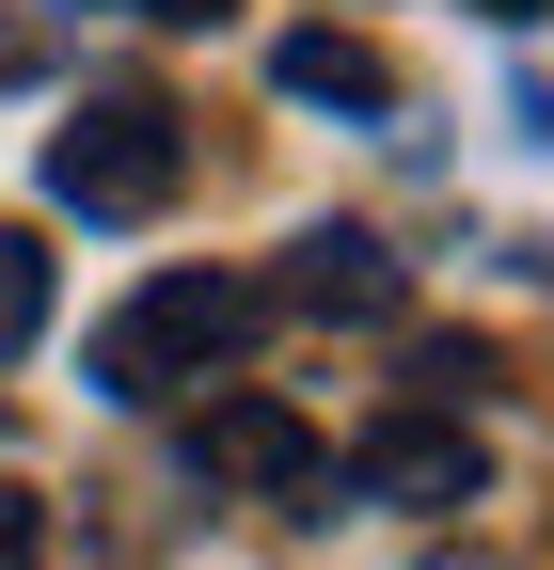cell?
Masks as SVG:
<instances>
[{
    "mask_svg": "<svg viewBox=\"0 0 554 570\" xmlns=\"http://www.w3.org/2000/svg\"><path fill=\"white\" fill-rule=\"evenodd\" d=\"M175 175H190V142H175L159 96H96L80 127L48 142V190L80 206V223H144V206H175Z\"/></svg>",
    "mask_w": 554,
    "mask_h": 570,
    "instance_id": "cell-2",
    "label": "cell"
},
{
    "mask_svg": "<svg viewBox=\"0 0 554 570\" xmlns=\"http://www.w3.org/2000/svg\"><path fill=\"white\" fill-rule=\"evenodd\" d=\"M190 460H206V475H238V491H317V475H333V460H317V428H301L286 396H222V412L190 428Z\"/></svg>",
    "mask_w": 554,
    "mask_h": 570,
    "instance_id": "cell-4",
    "label": "cell"
},
{
    "mask_svg": "<svg viewBox=\"0 0 554 570\" xmlns=\"http://www.w3.org/2000/svg\"><path fill=\"white\" fill-rule=\"evenodd\" d=\"M48 554V491H17V475H0V570H32Z\"/></svg>",
    "mask_w": 554,
    "mask_h": 570,
    "instance_id": "cell-8",
    "label": "cell"
},
{
    "mask_svg": "<svg viewBox=\"0 0 554 570\" xmlns=\"http://www.w3.org/2000/svg\"><path fill=\"white\" fill-rule=\"evenodd\" d=\"M48 333V254H32V223H0V348H32Z\"/></svg>",
    "mask_w": 554,
    "mask_h": 570,
    "instance_id": "cell-7",
    "label": "cell"
},
{
    "mask_svg": "<svg viewBox=\"0 0 554 570\" xmlns=\"http://www.w3.org/2000/svg\"><path fill=\"white\" fill-rule=\"evenodd\" d=\"M269 80H286L301 111H396V63H380L365 32H286V48H269Z\"/></svg>",
    "mask_w": 554,
    "mask_h": 570,
    "instance_id": "cell-6",
    "label": "cell"
},
{
    "mask_svg": "<svg viewBox=\"0 0 554 570\" xmlns=\"http://www.w3.org/2000/svg\"><path fill=\"white\" fill-rule=\"evenodd\" d=\"M144 17H175V32H222V17H238V0H144Z\"/></svg>",
    "mask_w": 554,
    "mask_h": 570,
    "instance_id": "cell-9",
    "label": "cell"
},
{
    "mask_svg": "<svg viewBox=\"0 0 554 570\" xmlns=\"http://www.w3.org/2000/svg\"><path fill=\"white\" fill-rule=\"evenodd\" d=\"M492 17H538V0H492Z\"/></svg>",
    "mask_w": 554,
    "mask_h": 570,
    "instance_id": "cell-10",
    "label": "cell"
},
{
    "mask_svg": "<svg viewBox=\"0 0 554 570\" xmlns=\"http://www.w3.org/2000/svg\"><path fill=\"white\" fill-rule=\"evenodd\" d=\"M475 475H492V460H475L459 412H380L365 444H349V491H365V508H475Z\"/></svg>",
    "mask_w": 554,
    "mask_h": 570,
    "instance_id": "cell-3",
    "label": "cell"
},
{
    "mask_svg": "<svg viewBox=\"0 0 554 570\" xmlns=\"http://www.w3.org/2000/svg\"><path fill=\"white\" fill-rule=\"evenodd\" d=\"M254 317H269L254 285H222V269H159L144 302L96 333V396H175V381H206V365H238Z\"/></svg>",
    "mask_w": 554,
    "mask_h": 570,
    "instance_id": "cell-1",
    "label": "cell"
},
{
    "mask_svg": "<svg viewBox=\"0 0 554 570\" xmlns=\"http://www.w3.org/2000/svg\"><path fill=\"white\" fill-rule=\"evenodd\" d=\"M286 302H301V317H396V254H380L365 223H317V238L286 254Z\"/></svg>",
    "mask_w": 554,
    "mask_h": 570,
    "instance_id": "cell-5",
    "label": "cell"
}]
</instances>
